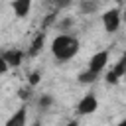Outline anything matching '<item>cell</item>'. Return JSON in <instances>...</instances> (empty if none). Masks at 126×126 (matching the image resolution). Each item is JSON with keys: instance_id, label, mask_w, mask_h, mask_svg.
Returning <instances> with one entry per match:
<instances>
[{"instance_id": "obj_1", "label": "cell", "mask_w": 126, "mask_h": 126, "mask_svg": "<svg viewBox=\"0 0 126 126\" xmlns=\"http://www.w3.org/2000/svg\"><path fill=\"white\" fill-rule=\"evenodd\" d=\"M51 53L57 61H69L79 53V39L71 33H59L51 41Z\"/></svg>"}, {"instance_id": "obj_2", "label": "cell", "mask_w": 126, "mask_h": 126, "mask_svg": "<svg viewBox=\"0 0 126 126\" xmlns=\"http://www.w3.org/2000/svg\"><path fill=\"white\" fill-rule=\"evenodd\" d=\"M102 26L108 33L118 32V28L122 26V10L120 8H110L102 14Z\"/></svg>"}, {"instance_id": "obj_3", "label": "cell", "mask_w": 126, "mask_h": 126, "mask_svg": "<svg viewBox=\"0 0 126 126\" xmlns=\"http://www.w3.org/2000/svg\"><path fill=\"white\" fill-rule=\"evenodd\" d=\"M98 108V98H96V94L94 93H85L83 94V98L77 102V114H81V116H87V114H93L94 110Z\"/></svg>"}, {"instance_id": "obj_4", "label": "cell", "mask_w": 126, "mask_h": 126, "mask_svg": "<svg viewBox=\"0 0 126 126\" xmlns=\"http://www.w3.org/2000/svg\"><path fill=\"white\" fill-rule=\"evenodd\" d=\"M106 65H108V51H106V49L96 51V53L89 59V69L94 71V73H98V75L106 69Z\"/></svg>"}, {"instance_id": "obj_5", "label": "cell", "mask_w": 126, "mask_h": 126, "mask_svg": "<svg viewBox=\"0 0 126 126\" xmlns=\"http://www.w3.org/2000/svg\"><path fill=\"white\" fill-rule=\"evenodd\" d=\"M24 55H26V53H24L22 49H18V47H8V49L2 51L0 57H2L10 67H20L22 61H24Z\"/></svg>"}, {"instance_id": "obj_6", "label": "cell", "mask_w": 126, "mask_h": 126, "mask_svg": "<svg viewBox=\"0 0 126 126\" xmlns=\"http://www.w3.org/2000/svg\"><path fill=\"white\" fill-rule=\"evenodd\" d=\"M43 45H45V30L37 32V33L32 37V43H30V49H28V57H37V55L41 53Z\"/></svg>"}, {"instance_id": "obj_7", "label": "cell", "mask_w": 126, "mask_h": 126, "mask_svg": "<svg viewBox=\"0 0 126 126\" xmlns=\"http://www.w3.org/2000/svg\"><path fill=\"white\" fill-rule=\"evenodd\" d=\"M26 118H28V104L24 102V104L6 120V126H26Z\"/></svg>"}, {"instance_id": "obj_8", "label": "cell", "mask_w": 126, "mask_h": 126, "mask_svg": "<svg viewBox=\"0 0 126 126\" xmlns=\"http://www.w3.org/2000/svg\"><path fill=\"white\" fill-rule=\"evenodd\" d=\"M12 10L16 18H26L32 10V0H12Z\"/></svg>"}, {"instance_id": "obj_9", "label": "cell", "mask_w": 126, "mask_h": 126, "mask_svg": "<svg viewBox=\"0 0 126 126\" xmlns=\"http://www.w3.org/2000/svg\"><path fill=\"white\" fill-rule=\"evenodd\" d=\"M96 10H98V0H81L79 2L81 14H94Z\"/></svg>"}, {"instance_id": "obj_10", "label": "cell", "mask_w": 126, "mask_h": 126, "mask_svg": "<svg viewBox=\"0 0 126 126\" xmlns=\"http://www.w3.org/2000/svg\"><path fill=\"white\" fill-rule=\"evenodd\" d=\"M79 83H83V85H91V83H94L96 79H98V73H94V71H91L89 67H87V71H83V73H79Z\"/></svg>"}, {"instance_id": "obj_11", "label": "cell", "mask_w": 126, "mask_h": 126, "mask_svg": "<svg viewBox=\"0 0 126 126\" xmlns=\"http://www.w3.org/2000/svg\"><path fill=\"white\" fill-rule=\"evenodd\" d=\"M51 106H53V94L43 93V94L37 96V108H39V110H47V108H51Z\"/></svg>"}, {"instance_id": "obj_12", "label": "cell", "mask_w": 126, "mask_h": 126, "mask_svg": "<svg viewBox=\"0 0 126 126\" xmlns=\"http://www.w3.org/2000/svg\"><path fill=\"white\" fill-rule=\"evenodd\" d=\"M32 91H33V87H32V85L22 87V89L18 91V98H20V100H24V102H28V100L32 98Z\"/></svg>"}, {"instance_id": "obj_13", "label": "cell", "mask_w": 126, "mask_h": 126, "mask_svg": "<svg viewBox=\"0 0 126 126\" xmlns=\"http://www.w3.org/2000/svg\"><path fill=\"white\" fill-rule=\"evenodd\" d=\"M55 20H57V12H49V14L43 18V22H41V30H45V28L53 26V24H55Z\"/></svg>"}, {"instance_id": "obj_14", "label": "cell", "mask_w": 126, "mask_h": 126, "mask_svg": "<svg viewBox=\"0 0 126 126\" xmlns=\"http://www.w3.org/2000/svg\"><path fill=\"white\" fill-rule=\"evenodd\" d=\"M120 79H122V77H120V75H118V73H116L114 69H110V71H108V73L104 75V81H106L108 85H116V83H118Z\"/></svg>"}, {"instance_id": "obj_15", "label": "cell", "mask_w": 126, "mask_h": 126, "mask_svg": "<svg viewBox=\"0 0 126 126\" xmlns=\"http://www.w3.org/2000/svg\"><path fill=\"white\" fill-rule=\"evenodd\" d=\"M39 81H41V75H39L37 71H33V73H30V75H28V85L35 87V85H37Z\"/></svg>"}, {"instance_id": "obj_16", "label": "cell", "mask_w": 126, "mask_h": 126, "mask_svg": "<svg viewBox=\"0 0 126 126\" xmlns=\"http://www.w3.org/2000/svg\"><path fill=\"white\" fill-rule=\"evenodd\" d=\"M71 26H73V18H63V20L57 24V28H59V30H63V32H67Z\"/></svg>"}, {"instance_id": "obj_17", "label": "cell", "mask_w": 126, "mask_h": 126, "mask_svg": "<svg viewBox=\"0 0 126 126\" xmlns=\"http://www.w3.org/2000/svg\"><path fill=\"white\" fill-rule=\"evenodd\" d=\"M73 4V0H55V6H57V10H63V8H69Z\"/></svg>"}, {"instance_id": "obj_18", "label": "cell", "mask_w": 126, "mask_h": 126, "mask_svg": "<svg viewBox=\"0 0 126 126\" xmlns=\"http://www.w3.org/2000/svg\"><path fill=\"white\" fill-rule=\"evenodd\" d=\"M8 69H10V65L0 57V73H2V75H6V73H8Z\"/></svg>"}, {"instance_id": "obj_19", "label": "cell", "mask_w": 126, "mask_h": 126, "mask_svg": "<svg viewBox=\"0 0 126 126\" xmlns=\"http://www.w3.org/2000/svg\"><path fill=\"white\" fill-rule=\"evenodd\" d=\"M122 24L126 26V10H122Z\"/></svg>"}, {"instance_id": "obj_20", "label": "cell", "mask_w": 126, "mask_h": 126, "mask_svg": "<svg viewBox=\"0 0 126 126\" xmlns=\"http://www.w3.org/2000/svg\"><path fill=\"white\" fill-rule=\"evenodd\" d=\"M114 2H116V4H122V2H124V0H114Z\"/></svg>"}, {"instance_id": "obj_21", "label": "cell", "mask_w": 126, "mask_h": 126, "mask_svg": "<svg viewBox=\"0 0 126 126\" xmlns=\"http://www.w3.org/2000/svg\"><path fill=\"white\" fill-rule=\"evenodd\" d=\"M124 79H126V73H124Z\"/></svg>"}, {"instance_id": "obj_22", "label": "cell", "mask_w": 126, "mask_h": 126, "mask_svg": "<svg viewBox=\"0 0 126 126\" xmlns=\"http://www.w3.org/2000/svg\"><path fill=\"white\" fill-rule=\"evenodd\" d=\"M124 61H126V55H124Z\"/></svg>"}]
</instances>
